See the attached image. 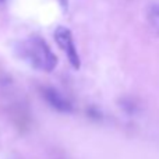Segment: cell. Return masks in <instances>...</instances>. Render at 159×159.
<instances>
[{
  "instance_id": "6da1fadb",
  "label": "cell",
  "mask_w": 159,
  "mask_h": 159,
  "mask_svg": "<svg viewBox=\"0 0 159 159\" xmlns=\"http://www.w3.org/2000/svg\"><path fill=\"white\" fill-rule=\"evenodd\" d=\"M18 53L31 67L50 73L57 66V57L42 36L32 35L18 45Z\"/></svg>"
},
{
  "instance_id": "277c9868",
  "label": "cell",
  "mask_w": 159,
  "mask_h": 159,
  "mask_svg": "<svg viewBox=\"0 0 159 159\" xmlns=\"http://www.w3.org/2000/svg\"><path fill=\"white\" fill-rule=\"evenodd\" d=\"M147 21L148 25L157 35H159V3H155L148 8L147 13Z\"/></svg>"
},
{
  "instance_id": "8992f818",
  "label": "cell",
  "mask_w": 159,
  "mask_h": 159,
  "mask_svg": "<svg viewBox=\"0 0 159 159\" xmlns=\"http://www.w3.org/2000/svg\"><path fill=\"white\" fill-rule=\"evenodd\" d=\"M0 2H4V0H0Z\"/></svg>"
},
{
  "instance_id": "7a4b0ae2",
  "label": "cell",
  "mask_w": 159,
  "mask_h": 159,
  "mask_svg": "<svg viewBox=\"0 0 159 159\" xmlns=\"http://www.w3.org/2000/svg\"><path fill=\"white\" fill-rule=\"evenodd\" d=\"M55 41L57 43V46L64 52V55H66L67 60L70 61V64L74 69H80L81 60H80V56H78L77 48H75V43H74V38L71 35V31L66 27H57L55 31Z\"/></svg>"
},
{
  "instance_id": "5b68a950",
  "label": "cell",
  "mask_w": 159,
  "mask_h": 159,
  "mask_svg": "<svg viewBox=\"0 0 159 159\" xmlns=\"http://www.w3.org/2000/svg\"><path fill=\"white\" fill-rule=\"evenodd\" d=\"M121 107H123V110H124V112H127L129 115L137 112V109H138L137 103H135L133 99H130V98H126V99H123V101H121Z\"/></svg>"
},
{
  "instance_id": "3957f363",
  "label": "cell",
  "mask_w": 159,
  "mask_h": 159,
  "mask_svg": "<svg viewBox=\"0 0 159 159\" xmlns=\"http://www.w3.org/2000/svg\"><path fill=\"white\" fill-rule=\"evenodd\" d=\"M41 93H42V96H43L45 102H46L50 107H53L55 110L61 112V113L73 112V103L63 95V93L59 92L56 88L43 87L41 89Z\"/></svg>"
}]
</instances>
